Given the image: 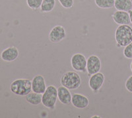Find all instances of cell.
<instances>
[{
  "mask_svg": "<svg viewBox=\"0 0 132 118\" xmlns=\"http://www.w3.org/2000/svg\"><path fill=\"white\" fill-rule=\"evenodd\" d=\"M118 47H125L132 42V27L129 25H119L115 31Z\"/></svg>",
  "mask_w": 132,
  "mask_h": 118,
  "instance_id": "cell-1",
  "label": "cell"
},
{
  "mask_svg": "<svg viewBox=\"0 0 132 118\" xmlns=\"http://www.w3.org/2000/svg\"><path fill=\"white\" fill-rule=\"evenodd\" d=\"M10 90L15 95L25 96L32 92V81L25 78L16 79L11 84Z\"/></svg>",
  "mask_w": 132,
  "mask_h": 118,
  "instance_id": "cell-2",
  "label": "cell"
},
{
  "mask_svg": "<svg viewBox=\"0 0 132 118\" xmlns=\"http://www.w3.org/2000/svg\"><path fill=\"white\" fill-rule=\"evenodd\" d=\"M60 84L69 90H76L81 86V78L75 72L68 71L62 75Z\"/></svg>",
  "mask_w": 132,
  "mask_h": 118,
  "instance_id": "cell-3",
  "label": "cell"
},
{
  "mask_svg": "<svg viewBox=\"0 0 132 118\" xmlns=\"http://www.w3.org/2000/svg\"><path fill=\"white\" fill-rule=\"evenodd\" d=\"M57 100V88L53 85H50L42 94V104L44 106L50 109L55 108Z\"/></svg>",
  "mask_w": 132,
  "mask_h": 118,
  "instance_id": "cell-4",
  "label": "cell"
},
{
  "mask_svg": "<svg viewBox=\"0 0 132 118\" xmlns=\"http://www.w3.org/2000/svg\"><path fill=\"white\" fill-rule=\"evenodd\" d=\"M71 65L75 71L84 72L87 71V58L82 53H75L71 58Z\"/></svg>",
  "mask_w": 132,
  "mask_h": 118,
  "instance_id": "cell-5",
  "label": "cell"
},
{
  "mask_svg": "<svg viewBox=\"0 0 132 118\" xmlns=\"http://www.w3.org/2000/svg\"><path fill=\"white\" fill-rule=\"evenodd\" d=\"M101 69V61L100 58L92 55L87 58V72L89 76L100 72Z\"/></svg>",
  "mask_w": 132,
  "mask_h": 118,
  "instance_id": "cell-6",
  "label": "cell"
},
{
  "mask_svg": "<svg viewBox=\"0 0 132 118\" xmlns=\"http://www.w3.org/2000/svg\"><path fill=\"white\" fill-rule=\"evenodd\" d=\"M66 37V31L62 25H56L52 29L48 35V39L53 43H58Z\"/></svg>",
  "mask_w": 132,
  "mask_h": 118,
  "instance_id": "cell-7",
  "label": "cell"
},
{
  "mask_svg": "<svg viewBox=\"0 0 132 118\" xmlns=\"http://www.w3.org/2000/svg\"><path fill=\"white\" fill-rule=\"evenodd\" d=\"M105 80V76L102 72H97L90 76L89 86L93 92H98L102 87Z\"/></svg>",
  "mask_w": 132,
  "mask_h": 118,
  "instance_id": "cell-8",
  "label": "cell"
},
{
  "mask_svg": "<svg viewBox=\"0 0 132 118\" xmlns=\"http://www.w3.org/2000/svg\"><path fill=\"white\" fill-rule=\"evenodd\" d=\"M45 78L41 74H38L32 80V91L38 94H42L46 89Z\"/></svg>",
  "mask_w": 132,
  "mask_h": 118,
  "instance_id": "cell-9",
  "label": "cell"
},
{
  "mask_svg": "<svg viewBox=\"0 0 132 118\" xmlns=\"http://www.w3.org/2000/svg\"><path fill=\"white\" fill-rule=\"evenodd\" d=\"M19 52L16 47H9L1 53V58L5 62H13L18 58Z\"/></svg>",
  "mask_w": 132,
  "mask_h": 118,
  "instance_id": "cell-10",
  "label": "cell"
},
{
  "mask_svg": "<svg viewBox=\"0 0 132 118\" xmlns=\"http://www.w3.org/2000/svg\"><path fill=\"white\" fill-rule=\"evenodd\" d=\"M71 104L75 108L78 109H85L89 106V100L85 95L76 93L72 95Z\"/></svg>",
  "mask_w": 132,
  "mask_h": 118,
  "instance_id": "cell-11",
  "label": "cell"
},
{
  "mask_svg": "<svg viewBox=\"0 0 132 118\" xmlns=\"http://www.w3.org/2000/svg\"><path fill=\"white\" fill-rule=\"evenodd\" d=\"M113 21L119 25H129L131 23L129 13L123 11H116L112 15Z\"/></svg>",
  "mask_w": 132,
  "mask_h": 118,
  "instance_id": "cell-12",
  "label": "cell"
},
{
  "mask_svg": "<svg viewBox=\"0 0 132 118\" xmlns=\"http://www.w3.org/2000/svg\"><path fill=\"white\" fill-rule=\"evenodd\" d=\"M69 90L63 86L57 88V99L63 104L68 105L71 103L72 95Z\"/></svg>",
  "mask_w": 132,
  "mask_h": 118,
  "instance_id": "cell-13",
  "label": "cell"
},
{
  "mask_svg": "<svg viewBox=\"0 0 132 118\" xmlns=\"http://www.w3.org/2000/svg\"><path fill=\"white\" fill-rule=\"evenodd\" d=\"M114 8L118 11L128 12L132 9L131 0H115Z\"/></svg>",
  "mask_w": 132,
  "mask_h": 118,
  "instance_id": "cell-14",
  "label": "cell"
},
{
  "mask_svg": "<svg viewBox=\"0 0 132 118\" xmlns=\"http://www.w3.org/2000/svg\"><path fill=\"white\" fill-rule=\"evenodd\" d=\"M42 94L31 92L25 95V100L30 104L38 106L42 103Z\"/></svg>",
  "mask_w": 132,
  "mask_h": 118,
  "instance_id": "cell-15",
  "label": "cell"
},
{
  "mask_svg": "<svg viewBox=\"0 0 132 118\" xmlns=\"http://www.w3.org/2000/svg\"><path fill=\"white\" fill-rule=\"evenodd\" d=\"M56 5V0H43L40 6L42 13H49L54 10Z\"/></svg>",
  "mask_w": 132,
  "mask_h": 118,
  "instance_id": "cell-16",
  "label": "cell"
},
{
  "mask_svg": "<svg viewBox=\"0 0 132 118\" xmlns=\"http://www.w3.org/2000/svg\"><path fill=\"white\" fill-rule=\"evenodd\" d=\"M115 0H95V3L98 8L101 9H110L114 7Z\"/></svg>",
  "mask_w": 132,
  "mask_h": 118,
  "instance_id": "cell-17",
  "label": "cell"
},
{
  "mask_svg": "<svg viewBox=\"0 0 132 118\" xmlns=\"http://www.w3.org/2000/svg\"><path fill=\"white\" fill-rule=\"evenodd\" d=\"M43 0H27V4L29 8L36 11L40 8Z\"/></svg>",
  "mask_w": 132,
  "mask_h": 118,
  "instance_id": "cell-18",
  "label": "cell"
},
{
  "mask_svg": "<svg viewBox=\"0 0 132 118\" xmlns=\"http://www.w3.org/2000/svg\"><path fill=\"white\" fill-rule=\"evenodd\" d=\"M123 55L126 58L132 59V42L124 47Z\"/></svg>",
  "mask_w": 132,
  "mask_h": 118,
  "instance_id": "cell-19",
  "label": "cell"
},
{
  "mask_svg": "<svg viewBox=\"0 0 132 118\" xmlns=\"http://www.w3.org/2000/svg\"><path fill=\"white\" fill-rule=\"evenodd\" d=\"M58 2L60 5L65 9H71L73 7V0H58Z\"/></svg>",
  "mask_w": 132,
  "mask_h": 118,
  "instance_id": "cell-20",
  "label": "cell"
},
{
  "mask_svg": "<svg viewBox=\"0 0 132 118\" xmlns=\"http://www.w3.org/2000/svg\"><path fill=\"white\" fill-rule=\"evenodd\" d=\"M125 87L129 92L132 93V75L127 79L125 83Z\"/></svg>",
  "mask_w": 132,
  "mask_h": 118,
  "instance_id": "cell-21",
  "label": "cell"
},
{
  "mask_svg": "<svg viewBox=\"0 0 132 118\" xmlns=\"http://www.w3.org/2000/svg\"><path fill=\"white\" fill-rule=\"evenodd\" d=\"M128 13H129V18H130L131 23L132 24V9H131L130 11H129Z\"/></svg>",
  "mask_w": 132,
  "mask_h": 118,
  "instance_id": "cell-22",
  "label": "cell"
},
{
  "mask_svg": "<svg viewBox=\"0 0 132 118\" xmlns=\"http://www.w3.org/2000/svg\"><path fill=\"white\" fill-rule=\"evenodd\" d=\"M130 69H131V71L132 72V61L131 62V64H130Z\"/></svg>",
  "mask_w": 132,
  "mask_h": 118,
  "instance_id": "cell-23",
  "label": "cell"
}]
</instances>
